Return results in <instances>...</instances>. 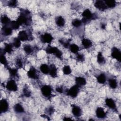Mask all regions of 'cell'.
<instances>
[{
    "mask_svg": "<svg viewBox=\"0 0 121 121\" xmlns=\"http://www.w3.org/2000/svg\"><path fill=\"white\" fill-rule=\"evenodd\" d=\"M94 5L96 8L101 11H104L107 9L104 1L103 0H96L95 1Z\"/></svg>",
    "mask_w": 121,
    "mask_h": 121,
    "instance_id": "7c38bea8",
    "label": "cell"
},
{
    "mask_svg": "<svg viewBox=\"0 0 121 121\" xmlns=\"http://www.w3.org/2000/svg\"><path fill=\"white\" fill-rule=\"evenodd\" d=\"M46 52L48 54H53L56 57L61 59L62 55V52L61 51L58 49V48L54 46H48L45 49Z\"/></svg>",
    "mask_w": 121,
    "mask_h": 121,
    "instance_id": "3957f363",
    "label": "cell"
},
{
    "mask_svg": "<svg viewBox=\"0 0 121 121\" xmlns=\"http://www.w3.org/2000/svg\"><path fill=\"white\" fill-rule=\"evenodd\" d=\"M47 112L49 114H52L54 112V109L52 107H50L48 108L47 110Z\"/></svg>",
    "mask_w": 121,
    "mask_h": 121,
    "instance_id": "b9f144b4",
    "label": "cell"
},
{
    "mask_svg": "<svg viewBox=\"0 0 121 121\" xmlns=\"http://www.w3.org/2000/svg\"><path fill=\"white\" fill-rule=\"evenodd\" d=\"M97 62L100 64H102L105 63V60L104 57L103 56L102 52H99L97 56Z\"/></svg>",
    "mask_w": 121,
    "mask_h": 121,
    "instance_id": "f546056e",
    "label": "cell"
},
{
    "mask_svg": "<svg viewBox=\"0 0 121 121\" xmlns=\"http://www.w3.org/2000/svg\"><path fill=\"white\" fill-rule=\"evenodd\" d=\"M9 108V104L8 101L5 99H3L0 100V112H6Z\"/></svg>",
    "mask_w": 121,
    "mask_h": 121,
    "instance_id": "9c48e42d",
    "label": "cell"
},
{
    "mask_svg": "<svg viewBox=\"0 0 121 121\" xmlns=\"http://www.w3.org/2000/svg\"><path fill=\"white\" fill-rule=\"evenodd\" d=\"M72 120V119L71 118H69V117H64L63 119V120H65V121H68V120L71 121Z\"/></svg>",
    "mask_w": 121,
    "mask_h": 121,
    "instance_id": "7bdbcfd3",
    "label": "cell"
},
{
    "mask_svg": "<svg viewBox=\"0 0 121 121\" xmlns=\"http://www.w3.org/2000/svg\"><path fill=\"white\" fill-rule=\"evenodd\" d=\"M14 110L15 112L17 113H23L25 112L23 106L19 103L16 104L14 106Z\"/></svg>",
    "mask_w": 121,
    "mask_h": 121,
    "instance_id": "d4e9b609",
    "label": "cell"
},
{
    "mask_svg": "<svg viewBox=\"0 0 121 121\" xmlns=\"http://www.w3.org/2000/svg\"><path fill=\"white\" fill-rule=\"evenodd\" d=\"M50 75L52 78H55L57 76V69L56 67L52 64L49 66V73Z\"/></svg>",
    "mask_w": 121,
    "mask_h": 121,
    "instance_id": "e0dca14e",
    "label": "cell"
},
{
    "mask_svg": "<svg viewBox=\"0 0 121 121\" xmlns=\"http://www.w3.org/2000/svg\"><path fill=\"white\" fill-rule=\"evenodd\" d=\"M76 59L79 61H83L85 60V57L83 54L78 53L77 54Z\"/></svg>",
    "mask_w": 121,
    "mask_h": 121,
    "instance_id": "74e56055",
    "label": "cell"
},
{
    "mask_svg": "<svg viewBox=\"0 0 121 121\" xmlns=\"http://www.w3.org/2000/svg\"><path fill=\"white\" fill-rule=\"evenodd\" d=\"M96 80L99 83L104 84L106 81V77L104 73H101L96 77Z\"/></svg>",
    "mask_w": 121,
    "mask_h": 121,
    "instance_id": "7402d4cb",
    "label": "cell"
},
{
    "mask_svg": "<svg viewBox=\"0 0 121 121\" xmlns=\"http://www.w3.org/2000/svg\"><path fill=\"white\" fill-rule=\"evenodd\" d=\"M62 71L65 75H69L71 73V69L69 66L65 65L62 69Z\"/></svg>",
    "mask_w": 121,
    "mask_h": 121,
    "instance_id": "836d02e7",
    "label": "cell"
},
{
    "mask_svg": "<svg viewBox=\"0 0 121 121\" xmlns=\"http://www.w3.org/2000/svg\"><path fill=\"white\" fill-rule=\"evenodd\" d=\"M1 22L4 25V26H8L9 25L11 21L9 19V18L6 15H4L2 16L1 17V19H0Z\"/></svg>",
    "mask_w": 121,
    "mask_h": 121,
    "instance_id": "4316f807",
    "label": "cell"
},
{
    "mask_svg": "<svg viewBox=\"0 0 121 121\" xmlns=\"http://www.w3.org/2000/svg\"><path fill=\"white\" fill-rule=\"evenodd\" d=\"M16 65L19 68H21L23 66V62L22 60L20 58H18L16 60Z\"/></svg>",
    "mask_w": 121,
    "mask_h": 121,
    "instance_id": "8d00e7d4",
    "label": "cell"
},
{
    "mask_svg": "<svg viewBox=\"0 0 121 121\" xmlns=\"http://www.w3.org/2000/svg\"><path fill=\"white\" fill-rule=\"evenodd\" d=\"M21 40L18 37H15L13 39L12 44L14 47L18 48L21 46Z\"/></svg>",
    "mask_w": 121,
    "mask_h": 121,
    "instance_id": "4dcf8cb0",
    "label": "cell"
},
{
    "mask_svg": "<svg viewBox=\"0 0 121 121\" xmlns=\"http://www.w3.org/2000/svg\"><path fill=\"white\" fill-rule=\"evenodd\" d=\"M56 90L57 92H58L59 93H62L63 92V89L61 86L57 87L56 88Z\"/></svg>",
    "mask_w": 121,
    "mask_h": 121,
    "instance_id": "60d3db41",
    "label": "cell"
},
{
    "mask_svg": "<svg viewBox=\"0 0 121 121\" xmlns=\"http://www.w3.org/2000/svg\"><path fill=\"white\" fill-rule=\"evenodd\" d=\"M30 12L27 10L22 9V10L21 11L20 14L17 21L20 25L23 24L28 25L30 22Z\"/></svg>",
    "mask_w": 121,
    "mask_h": 121,
    "instance_id": "6da1fadb",
    "label": "cell"
},
{
    "mask_svg": "<svg viewBox=\"0 0 121 121\" xmlns=\"http://www.w3.org/2000/svg\"><path fill=\"white\" fill-rule=\"evenodd\" d=\"M10 75L13 78L17 76V69L16 68H9V69Z\"/></svg>",
    "mask_w": 121,
    "mask_h": 121,
    "instance_id": "e575fe53",
    "label": "cell"
},
{
    "mask_svg": "<svg viewBox=\"0 0 121 121\" xmlns=\"http://www.w3.org/2000/svg\"><path fill=\"white\" fill-rule=\"evenodd\" d=\"M17 1L16 0H10L8 3V5L10 7H16L17 5Z\"/></svg>",
    "mask_w": 121,
    "mask_h": 121,
    "instance_id": "ab89813d",
    "label": "cell"
},
{
    "mask_svg": "<svg viewBox=\"0 0 121 121\" xmlns=\"http://www.w3.org/2000/svg\"><path fill=\"white\" fill-rule=\"evenodd\" d=\"M41 91L42 95L45 97H50L52 94V88L49 85H43L41 87Z\"/></svg>",
    "mask_w": 121,
    "mask_h": 121,
    "instance_id": "5b68a950",
    "label": "cell"
},
{
    "mask_svg": "<svg viewBox=\"0 0 121 121\" xmlns=\"http://www.w3.org/2000/svg\"><path fill=\"white\" fill-rule=\"evenodd\" d=\"M55 23L59 27L63 26L65 23L64 18L62 16H57L55 18Z\"/></svg>",
    "mask_w": 121,
    "mask_h": 121,
    "instance_id": "d6986e66",
    "label": "cell"
},
{
    "mask_svg": "<svg viewBox=\"0 0 121 121\" xmlns=\"http://www.w3.org/2000/svg\"><path fill=\"white\" fill-rule=\"evenodd\" d=\"M68 48H69L70 51L74 54H78V51H79V48L78 46L74 43L69 44Z\"/></svg>",
    "mask_w": 121,
    "mask_h": 121,
    "instance_id": "603a6c76",
    "label": "cell"
},
{
    "mask_svg": "<svg viewBox=\"0 0 121 121\" xmlns=\"http://www.w3.org/2000/svg\"><path fill=\"white\" fill-rule=\"evenodd\" d=\"M27 76L30 78L36 79L38 78V75L36 69L33 67L30 68L27 72Z\"/></svg>",
    "mask_w": 121,
    "mask_h": 121,
    "instance_id": "30bf717a",
    "label": "cell"
},
{
    "mask_svg": "<svg viewBox=\"0 0 121 121\" xmlns=\"http://www.w3.org/2000/svg\"><path fill=\"white\" fill-rule=\"evenodd\" d=\"M96 116L99 119H104L106 117V113L102 107H98L95 111Z\"/></svg>",
    "mask_w": 121,
    "mask_h": 121,
    "instance_id": "9a60e30c",
    "label": "cell"
},
{
    "mask_svg": "<svg viewBox=\"0 0 121 121\" xmlns=\"http://www.w3.org/2000/svg\"><path fill=\"white\" fill-rule=\"evenodd\" d=\"M82 16L83 18L81 20L82 23L87 24L88 23L91 19H94L95 17V15L93 14L91 11L88 9H86L83 11L82 13Z\"/></svg>",
    "mask_w": 121,
    "mask_h": 121,
    "instance_id": "7a4b0ae2",
    "label": "cell"
},
{
    "mask_svg": "<svg viewBox=\"0 0 121 121\" xmlns=\"http://www.w3.org/2000/svg\"><path fill=\"white\" fill-rule=\"evenodd\" d=\"M12 29L10 26H4L2 28V32L5 36H9L12 34Z\"/></svg>",
    "mask_w": 121,
    "mask_h": 121,
    "instance_id": "ac0fdd59",
    "label": "cell"
},
{
    "mask_svg": "<svg viewBox=\"0 0 121 121\" xmlns=\"http://www.w3.org/2000/svg\"><path fill=\"white\" fill-rule=\"evenodd\" d=\"M20 25L17 22V21H11L9 26L13 30H17L19 28Z\"/></svg>",
    "mask_w": 121,
    "mask_h": 121,
    "instance_id": "1f68e13d",
    "label": "cell"
},
{
    "mask_svg": "<svg viewBox=\"0 0 121 121\" xmlns=\"http://www.w3.org/2000/svg\"><path fill=\"white\" fill-rule=\"evenodd\" d=\"M111 56L114 59H116L119 62H121V52L118 48L114 47L112 49Z\"/></svg>",
    "mask_w": 121,
    "mask_h": 121,
    "instance_id": "8992f818",
    "label": "cell"
},
{
    "mask_svg": "<svg viewBox=\"0 0 121 121\" xmlns=\"http://www.w3.org/2000/svg\"><path fill=\"white\" fill-rule=\"evenodd\" d=\"M104 3L107 8L112 9L116 5V2L113 0H104Z\"/></svg>",
    "mask_w": 121,
    "mask_h": 121,
    "instance_id": "484cf974",
    "label": "cell"
},
{
    "mask_svg": "<svg viewBox=\"0 0 121 121\" xmlns=\"http://www.w3.org/2000/svg\"><path fill=\"white\" fill-rule=\"evenodd\" d=\"M0 61L1 63L3 64L5 66L7 65V60L5 56V55L2 53L0 54Z\"/></svg>",
    "mask_w": 121,
    "mask_h": 121,
    "instance_id": "d590c367",
    "label": "cell"
},
{
    "mask_svg": "<svg viewBox=\"0 0 121 121\" xmlns=\"http://www.w3.org/2000/svg\"><path fill=\"white\" fill-rule=\"evenodd\" d=\"M40 70L44 74H48L49 73V66L46 64H43L40 67Z\"/></svg>",
    "mask_w": 121,
    "mask_h": 121,
    "instance_id": "cb8c5ba5",
    "label": "cell"
},
{
    "mask_svg": "<svg viewBox=\"0 0 121 121\" xmlns=\"http://www.w3.org/2000/svg\"><path fill=\"white\" fill-rule=\"evenodd\" d=\"M18 38L22 41H26L30 39V35L26 31L22 30L18 33Z\"/></svg>",
    "mask_w": 121,
    "mask_h": 121,
    "instance_id": "8fae6325",
    "label": "cell"
},
{
    "mask_svg": "<svg viewBox=\"0 0 121 121\" xmlns=\"http://www.w3.org/2000/svg\"><path fill=\"white\" fill-rule=\"evenodd\" d=\"M106 105L110 109L112 110H116V104L114 100L112 98H107L105 99Z\"/></svg>",
    "mask_w": 121,
    "mask_h": 121,
    "instance_id": "5bb4252c",
    "label": "cell"
},
{
    "mask_svg": "<svg viewBox=\"0 0 121 121\" xmlns=\"http://www.w3.org/2000/svg\"><path fill=\"white\" fill-rule=\"evenodd\" d=\"M82 24V22L81 20L78 19H75L72 22V25L73 26L75 27H79Z\"/></svg>",
    "mask_w": 121,
    "mask_h": 121,
    "instance_id": "d6a6232c",
    "label": "cell"
},
{
    "mask_svg": "<svg viewBox=\"0 0 121 121\" xmlns=\"http://www.w3.org/2000/svg\"><path fill=\"white\" fill-rule=\"evenodd\" d=\"M75 81H76V84L79 87L82 86H85L86 83V79L82 77H77L75 78Z\"/></svg>",
    "mask_w": 121,
    "mask_h": 121,
    "instance_id": "2e32d148",
    "label": "cell"
},
{
    "mask_svg": "<svg viewBox=\"0 0 121 121\" xmlns=\"http://www.w3.org/2000/svg\"><path fill=\"white\" fill-rule=\"evenodd\" d=\"M79 91V87L76 84L73 86L67 91V95L69 96L75 98L78 95Z\"/></svg>",
    "mask_w": 121,
    "mask_h": 121,
    "instance_id": "277c9868",
    "label": "cell"
},
{
    "mask_svg": "<svg viewBox=\"0 0 121 121\" xmlns=\"http://www.w3.org/2000/svg\"><path fill=\"white\" fill-rule=\"evenodd\" d=\"M13 45L10 43H5V46L4 48V52L6 53H10L13 51Z\"/></svg>",
    "mask_w": 121,
    "mask_h": 121,
    "instance_id": "f1b7e54d",
    "label": "cell"
},
{
    "mask_svg": "<svg viewBox=\"0 0 121 121\" xmlns=\"http://www.w3.org/2000/svg\"><path fill=\"white\" fill-rule=\"evenodd\" d=\"M72 113L75 117H79L82 114V110L79 106L76 105H72Z\"/></svg>",
    "mask_w": 121,
    "mask_h": 121,
    "instance_id": "4fadbf2b",
    "label": "cell"
},
{
    "mask_svg": "<svg viewBox=\"0 0 121 121\" xmlns=\"http://www.w3.org/2000/svg\"><path fill=\"white\" fill-rule=\"evenodd\" d=\"M23 50L24 52L27 54H31L34 51L33 48L29 44H26L23 47Z\"/></svg>",
    "mask_w": 121,
    "mask_h": 121,
    "instance_id": "83f0119b",
    "label": "cell"
},
{
    "mask_svg": "<svg viewBox=\"0 0 121 121\" xmlns=\"http://www.w3.org/2000/svg\"><path fill=\"white\" fill-rule=\"evenodd\" d=\"M23 94L26 97H29L31 95L30 91L26 87H24L23 89Z\"/></svg>",
    "mask_w": 121,
    "mask_h": 121,
    "instance_id": "f35d334b",
    "label": "cell"
},
{
    "mask_svg": "<svg viewBox=\"0 0 121 121\" xmlns=\"http://www.w3.org/2000/svg\"><path fill=\"white\" fill-rule=\"evenodd\" d=\"M108 84L109 86L112 89H115L118 86V82L114 78H110L108 79Z\"/></svg>",
    "mask_w": 121,
    "mask_h": 121,
    "instance_id": "44dd1931",
    "label": "cell"
},
{
    "mask_svg": "<svg viewBox=\"0 0 121 121\" xmlns=\"http://www.w3.org/2000/svg\"><path fill=\"white\" fill-rule=\"evenodd\" d=\"M82 44L84 48L88 49L92 45V42L87 38H83L82 40Z\"/></svg>",
    "mask_w": 121,
    "mask_h": 121,
    "instance_id": "ffe728a7",
    "label": "cell"
},
{
    "mask_svg": "<svg viewBox=\"0 0 121 121\" xmlns=\"http://www.w3.org/2000/svg\"><path fill=\"white\" fill-rule=\"evenodd\" d=\"M6 87L10 91H16L17 90V85L16 81L13 79H10L8 81Z\"/></svg>",
    "mask_w": 121,
    "mask_h": 121,
    "instance_id": "52a82bcc",
    "label": "cell"
},
{
    "mask_svg": "<svg viewBox=\"0 0 121 121\" xmlns=\"http://www.w3.org/2000/svg\"><path fill=\"white\" fill-rule=\"evenodd\" d=\"M40 38L42 43H50L53 39L52 36L48 33H45L41 35Z\"/></svg>",
    "mask_w": 121,
    "mask_h": 121,
    "instance_id": "ba28073f",
    "label": "cell"
}]
</instances>
